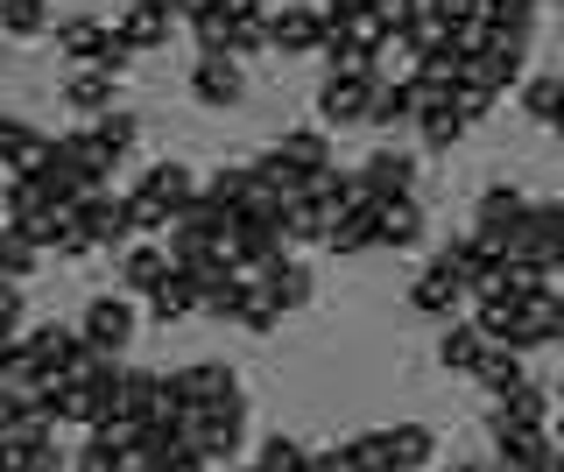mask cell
<instances>
[{
    "label": "cell",
    "instance_id": "obj_1",
    "mask_svg": "<svg viewBox=\"0 0 564 472\" xmlns=\"http://www.w3.org/2000/svg\"><path fill=\"white\" fill-rule=\"evenodd\" d=\"M170 395L184 402V409H247L240 374H234V366H219V360H191V366H176V374H170Z\"/></svg>",
    "mask_w": 564,
    "mask_h": 472
},
{
    "label": "cell",
    "instance_id": "obj_2",
    "mask_svg": "<svg viewBox=\"0 0 564 472\" xmlns=\"http://www.w3.org/2000/svg\"><path fill=\"white\" fill-rule=\"evenodd\" d=\"M458 304H473V289H466V275H458V261L437 248V261L410 283V310H423V318H437V325H452Z\"/></svg>",
    "mask_w": 564,
    "mask_h": 472
},
{
    "label": "cell",
    "instance_id": "obj_3",
    "mask_svg": "<svg viewBox=\"0 0 564 472\" xmlns=\"http://www.w3.org/2000/svg\"><path fill=\"white\" fill-rule=\"evenodd\" d=\"M219 248H226V261H234V268H269V261H282V248H290V240H282V226L275 219H254V212H234L226 219V233H219Z\"/></svg>",
    "mask_w": 564,
    "mask_h": 472
},
{
    "label": "cell",
    "instance_id": "obj_4",
    "mask_svg": "<svg viewBox=\"0 0 564 472\" xmlns=\"http://www.w3.org/2000/svg\"><path fill=\"white\" fill-rule=\"evenodd\" d=\"M240 430H247V409H184L176 416V437H184V451H198V459H226V451H240Z\"/></svg>",
    "mask_w": 564,
    "mask_h": 472
},
{
    "label": "cell",
    "instance_id": "obj_5",
    "mask_svg": "<svg viewBox=\"0 0 564 472\" xmlns=\"http://www.w3.org/2000/svg\"><path fill=\"white\" fill-rule=\"evenodd\" d=\"M325 8H304V0H290V8L269 14V50H282V57H317L325 50Z\"/></svg>",
    "mask_w": 564,
    "mask_h": 472
},
{
    "label": "cell",
    "instance_id": "obj_6",
    "mask_svg": "<svg viewBox=\"0 0 564 472\" xmlns=\"http://www.w3.org/2000/svg\"><path fill=\"white\" fill-rule=\"evenodd\" d=\"M78 331L99 345V353H120V345H134L141 310L128 304V296H93V304H85V318H78Z\"/></svg>",
    "mask_w": 564,
    "mask_h": 472
},
{
    "label": "cell",
    "instance_id": "obj_7",
    "mask_svg": "<svg viewBox=\"0 0 564 472\" xmlns=\"http://www.w3.org/2000/svg\"><path fill=\"white\" fill-rule=\"evenodd\" d=\"M261 169H296V177H325L332 169V142H325V128H296V134H282V142L261 155Z\"/></svg>",
    "mask_w": 564,
    "mask_h": 472
},
{
    "label": "cell",
    "instance_id": "obj_8",
    "mask_svg": "<svg viewBox=\"0 0 564 472\" xmlns=\"http://www.w3.org/2000/svg\"><path fill=\"white\" fill-rule=\"evenodd\" d=\"M375 85H381V72L375 78H325V92H317V120H325V128H360L367 107H375Z\"/></svg>",
    "mask_w": 564,
    "mask_h": 472
},
{
    "label": "cell",
    "instance_id": "obj_9",
    "mask_svg": "<svg viewBox=\"0 0 564 472\" xmlns=\"http://www.w3.org/2000/svg\"><path fill=\"white\" fill-rule=\"evenodd\" d=\"M240 92H247L240 57H198L191 64V99H198V107L226 113V107H240Z\"/></svg>",
    "mask_w": 564,
    "mask_h": 472
},
{
    "label": "cell",
    "instance_id": "obj_10",
    "mask_svg": "<svg viewBox=\"0 0 564 472\" xmlns=\"http://www.w3.org/2000/svg\"><path fill=\"white\" fill-rule=\"evenodd\" d=\"M78 219H85V233H93L99 248H128V240H134V226H128V198H106V184L78 198Z\"/></svg>",
    "mask_w": 564,
    "mask_h": 472
},
{
    "label": "cell",
    "instance_id": "obj_11",
    "mask_svg": "<svg viewBox=\"0 0 564 472\" xmlns=\"http://www.w3.org/2000/svg\"><path fill=\"white\" fill-rule=\"evenodd\" d=\"M375 248H388V254L423 248V212H416V198H381V212H375Z\"/></svg>",
    "mask_w": 564,
    "mask_h": 472
},
{
    "label": "cell",
    "instance_id": "obj_12",
    "mask_svg": "<svg viewBox=\"0 0 564 472\" xmlns=\"http://www.w3.org/2000/svg\"><path fill=\"white\" fill-rule=\"evenodd\" d=\"M170 268L176 261H170V248H155V240H128V248H120V289L128 296H149Z\"/></svg>",
    "mask_w": 564,
    "mask_h": 472
},
{
    "label": "cell",
    "instance_id": "obj_13",
    "mask_svg": "<svg viewBox=\"0 0 564 472\" xmlns=\"http://www.w3.org/2000/svg\"><path fill=\"white\" fill-rule=\"evenodd\" d=\"M360 177H367V190H375V198H410V190H416V155L375 149V155L360 163Z\"/></svg>",
    "mask_w": 564,
    "mask_h": 472
},
{
    "label": "cell",
    "instance_id": "obj_14",
    "mask_svg": "<svg viewBox=\"0 0 564 472\" xmlns=\"http://www.w3.org/2000/svg\"><path fill=\"white\" fill-rule=\"evenodd\" d=\"M198 296H205V283L191 268H170L163 283L149 289V318L155 325H176V318H191V310H198Z\"/></svg>",
    "mask_w": 564,
    "mask_h": 472
},
{
    "label": "cell",
    "instance_id": "obj_15",
    "mask_svg": "<svg viewBox=\"0 0 564 472\" xmlns=\"http://www.w3.org/2000/svg\"><path fill=\"white\" fill-rule=\"evenodd\" d=\"M134 190H149V198L155 205H170V212H184V205L191 198H198V169H191V163H155V169H141V184Z\"/></svg>",
    "mask_w": 564,
    "mask_h": 472
},
{
    "label": "cell",
    "instance_id": "obj_16",
    "mask_svg": "<svg viewBox=\"0 0 564 472\" xmlns=\"http://www.w3.org/2000/svg\"><path fill=\"white\" fill-rule=\"evenodd\" d=\"M487 345H494V339H487V331L473 325V318H452V325H445V339H437V366H445V374H473Z\"/></svg>",
    "mask_w": 564,
    "mask_h": 472
},
{
    "label": "cell",
    "instance_id": "obj_17",
    "mask_svg": "<svg viewBox=\"0 0 564 472\" xmlns=\"http://www.w3.org/2000/svg\"><path fill=\"white\" fill-rule=\"evenodd\" d=\"M367 128H416V85L410 78H381L375 85V107H367Z\"/></svg>",
    "mask_w": 564,
    "mask_h": 472
},
{
    "label": "cell",
    "instance_id": "obj_18",
    "mask_svg": "<svg viewBox=\"0 0 564 472\" xmlns=\"http://www.w3.org/2000/svg\"><path fill=\"white\" fill-rule=\"evenodd\" d=\"M64 107L70 113H113V72H99V64H78V72L64 78Z\"/></svg>",
    "mask_w": 564,
    "mask_h": 472
},
{
    "label": "cell",
    "instance_id": "obj_19",
    "mask_svg": "<svg viewBox=\"0 0 564 472\" xmlns=\"http://www.w3.org/2000/svg\"><path fill=\"white\" fill-rule=\"evenodd\" d=\"M43 254L50 248L29 233V226H8V219H0V275H8V283H29V275L43 268Z\"/></svg>",
    "mask_w": 564,
    "mask_h": 472
},
{
    "label": "cell",
    "instance_id": "obj_20",
    "mask_svg": "<svg viewBox=\"0 0 564 472\" xmlns=\"http://www.w3.org/2000/svg\"><path fill=\"white\" fill-rule=\"evenodd\" d=\"M50 205H57V198H50L43 177H8V184H0V219H8V226H29L35 212H50Z\"/></svg>",
    "mask_w": 564,
    "mask_h": 472
},
{
    "label": "cell",
    "instance_id": "obj_21",
    "mask_svg": "<svg viewBox=\"0 0 564 472\" xmlns=\"http://www.w3.org/2000/svg\"><path fill=\"white\" fill-rule=\"evenodd\" d=\"M473 381H480V388L487 395H508V388H522V353H516V345H501V339H494L487 345V353H480V366H473Z\"/></svg>",
    "mask_w": 564,
    "mask_h": 472
},
{
    "label": "cell",
    "instance_id": "obj_22",
    "mask_svg": "<svg viewBox=\"0 0 564 472\" xmlns=\"http://www.w3.org/2000/svg\"><path fill=\"white\" fill-rule=\"evenodd\" d=\"M120 36H128L134 50H163L170 43V14L163 8H149V0H128V14H120Z\"/></svg>",
    "mask_w": 564,
    "mask_h": 472
},
{
    "label": "cell",
    "instance_id": "obj_23",
    "mask_svg": "<svg viewBox=\"0 0 564 472\" xmlns=\"http://www.w3.org/2000/svg\"><path fill=\"white\" fill-rule=\"evenodd\" d=\"M261 283H269V296H275L282 310H304L311 304V268H304V261H269Z\"/></svg>",
    "mask_w": 564,
    "mask_h": 472
},
{
    "label": "cell",
    "instance_id": "obj_24",
    "mask_svg": "<svg viewBox=\"0 0 564 472\" xmlns=\"http://www.w3.org/2000/svg\"><path fill=\"white\" fill-rule=\"evenodd\" d=\"M0 36H14V43L50 36V0H0Z\"/></svg>",
    "mask_w": 564,
    "mask_h": 472
},
{
    "label": "cell",
    "instance_id": "obj_25",
    "mask_svg": "<svg viewBox=\"0 0 564 472\" xmlns=\"http://www.w3.org/2000/svg\"><path fill=\"white\" fill-rule=\"evenodd\" d=\"M466 128H473V120L458 113V107H431V113H416V142H423V149H437V155L466 142Z\"/></svg>",
    "mask_w": 564,
    "mask_h": 472
},
{
    "label": "cell",
    "instance_id": "obj_26",
    "mask_svg": "<svg viewBox=\"0 0 564 472\" xmlns=\"http://www.w3.org/2000/svg\"><path fill=\"white\" fill-rule=\"evenodd\" d=\"M522 212H529V198L516 184H487L480 205H473V226H522Z\"/></svg>",
    "mask_w": 564,
    "mask_h": 472
},
{
    "label": "cell",
    "instance_id": "obj_27",
    "mask_svg": "<svg viewBox=\"0 0 564 472\" xmlns=\"http://www.w3.org/2000/svg\"><path fill=\"white\" fill-rule=\"evenodd\" d=\"M375 212H381V205H352V212L325 233V248L332 254H367V248H375Z\"/></svg>",
    "mask_w": 564,
    "mask_h": 472
},
{
    "label": "cell",
    "instance_id": "obj_28",
    "mask_svg": "<svg viewBox=\"0 0 564 472\" xmlns=\"http://www.w3.org/2000/svg\"><path fill=\"white\" fill-rule=\"evenodd\" d=\"M332 233V212L317 198H296L290 212H282V240H290V248H304V240H325Z\"/></svg>",
    "mask_w": 564,
    "mask_h": 472
},
{
    "label": "cell",
    "instance_id": "obj_29",
    "mask_svg": "<svg viewBox=\"0 0 564 472\" xmlns=\"http://www.w3.org/2000/svg\"><path fill=\"white\" fill-rule=\"evenodd\" d=\"M99 43H106V22H93V14H70V22H57V50H64V57L93 64Z\"/></svg>",
    "mask_w": 564,
    "mask_h": 472
},
{
    "label": "cell",
    "instance_id": "obj_30",
    "mask_svg": "<svg viewBox=\"0 0 564 472\" xmlns=\"http://www.w3.org/2000/svg\"><path fill=\"white\" fill-rule=\"evenodd\" d=\"M346 459H352V472H402V465H395V444H388V430L346 437Z\"/></svg>",
    "mask_w": 564,
    "mask_h": 472
},
{
    "label": "cell",
    "instance_id": "obj_31",
    "mask_svg": "<svg viewBox=\"0 0 564 472\" xmlns=\"http://www.w3.org/2000/svg\"><path fill=\"white\" fill-rule=\"evenodd\" d=\"M388 444H395V465L402 472H423V465H431V451H437V437L423 430V424H395V430H388Z\"/></svg>",
    "mask_w": 564,
    "mask_h": 472
},
{
    "label": "cell",
    "instance_id": "obj_32",
    "mask_svg": "<svg viewBox=\"0 0 564 472\" xmlns=\"http://www.w3.org/2000/svg\"><path fill=\"white\" fill-rule=\"evenodd\" d=\"M247 184H254V163H226V169H212V177H205V198L226 205V212H240Z\"/></svg>",
    "mask_w": 564,
    "mask_h": 472
},
{
    "label": "cell",
    "instance_id": "obj_33",
    "mask_svg": "<svg viewBox=\"0 0 564 472\" xmlns=\"http://www.w3.org/2000/svg\"><path fill=\"white\" fill-rule=\"evenodd\" d=\"M516 310H522V296H473V325H480L487 339H508V331H516Z\"/></svg>",
    "mask_w": 564,
    "mask_h": 472
},
{
    "label": "cell",
    "instance_id": "obj_34",
    "mask_svg": "<svg viewBox=\"0 0 564 472\" xmlns=\"http://www.w3.org/2000/svg\"><path fill=\"white\" fill-rule=\"evenodd\" d=\"M128 226H134V240H155V233H170L176 212L170 205H155L149 190H128Z\"/></svg>",
    "mask_w": 564,
    "mask_h": 472
},
{
    "label": "cell",
    "instance_id": "obj_35",
    "mask_svg": "<svg viewBox=\"0 0 564 472\" xmlns=\"http://www.w3.org/2000/svg\"><path fill=\"white\" fill-rule=\"evenodd\" d=\"M254 465H261V472H304V465H311V451L296 444V437H282V430H275V437H261Z\"/></svg>",
    "mask_w": 564,
    "mask_h": 472
},
{
    "label": "cell",
    "instance_id": "obj_36",
    "mask_svg": "<svg viewBox=\"0 0 564 472\" xmlns=\"http://www.w3.org/2000/svg\"><path fill=\"white\" fill-rule=\"evenodd\" d=\"M522 113L551 128V120L564 113V78H529V85H522Z\"/></svg>",
    "mask_w": 564,
    "mask_h": 472
},
{
    "label": "cell",
    "instance_id": "obj_37",
    "mask_svg": "<svg viewBox=\"0 0 564 472\" xmlns=\"http://www.w3.org/2000/svg\"><path fill=\"white\" fill-rule=\"evenodd\" d=\"M191 36H198V50L205 57H234V14H198V22H191Z\"/></svg>",
    "mask_w": 564,
    "mask_h": 472
},
{
    "label": "cell",
    "instance_id": "obj_38",
    "mask_svg": "<svg viewBox=\"0 0 564 472\" xmlns=\"http://www.w3.org/2000/svg\"><path fill=\"white\" fill-rule=\"evenodd\" d=\"M29 339H35V353H43V360H50V366L64 374V360L78 353V339H85V331H70V325H35Z\"/></svg>",
    "mask_w": 564,
    "mask_h": 472
},
{
    "label": "cell",
    "instance_id": "obj_39",
    "mask_svg": "<svg viewBox=\"0 0 564 472\" xmlns=\"http://www.w3.org/2000/svg\"><path fill=\"white\" fill-rule=\"evenodd\" d=\"M240 325H247V331H275V325H282V304L269 296V283H261V275H254V289H247V304H240Z\"/></svg>",
    "mask_w": 564,
    "mask_h": 472
},
{
    "label": "cell",
    "instance_id": "obj_40",
    "mask_svg": "<svg viewBox=\"0 0 564 472\" xmlns=\"http://www.w3.org/2000/svg\"><path fill=\"white\" fill-rule=\"evenodd\" d=\"M93 134H99V142L113 149V155H128V149L141 142V120H134V113H99V120H93Z\"/></svg>",
    "mask_w": 564,
    "mask_h": 472
},
{
    "label": "cell",
    "instance_id": "obj_41",
    "mask_svg": "<svg viewBox=\"0 0 564 472\" xmlns=\"http://www.w3.org/2000/svg\"><path fill=\"white\" fill-rule=\"evenodd\" d=\"M487 22H494V29H516V36H529V29H536V0H487Z\"/></svg>",
    "mask_w": 564,
    "mask_h": 472
},
{
    "label": "cell",
    "instance_id": "obj_42",
    "mask_svg": "<svg viewBox=\"0 0 564 472\" xmlns=\"http://www.w3.org/2000/svg\"><path fill=\"white\" fill-rule=\"evenodd\" d=\"M70 472H120V444H113V437H85V451H78V459H70Z\"/></svg>",
    "mask_w": 564,
    "mask_h": 472
},
{
    "label": "cell",
    "instance_id": "obj_43",
    "mask_svg": "<svg viewBox=\"0 0 564 472\" xmlns=\"http://www.w3.org/2000/svg\"><path fill=\"white\" fill-rule=\"evenodd\" d=\"M134 57H141V50H134L128 36H120V29H106V43H99V57H93V64H99V72H113V78H120V72L134 64Z\"/></svg>",
    "mask_w": 564,
    "mask_h": 472
},
{
    "label": "cell",
    "instance_id": "obj_44",
    "mask_svg": "<svg viewBox=\"0 0 564 472\" xmlns=\"http://www.w3.org/2000/svg\"><path fill=\"white\" fill-rule=\"evenodd\" d=\"M29 120H14L8 107H0V169H14V155H22V142H29Z\"/></svg>",
    "mask_w": 564,
    "mask_h": 472
},
{
    "label": "cell",
    "instance_id": "obj_45",
    "mask_svg": "<svg viewBox=\"0 0 564 472\" xmlns=\"http://www.w3.org/2000/svg\"><path fill=\"white\" fill-rule=\"evenodd\" d=\"M0 339H22V283L0 275Z\"/></svg>",
    "mask_w": 564,
    "mask_h": 472
},
{
    "label": "cell",
    "instance_id": "obj_46",
    "mask_svg": "<svg viewBox=\"0 0 564 472\" xmlns=\"http://www.w3.org/2000/svg\"><path fill=\"white\" fill-rule=\"evenodd\" d=\"M269 50V22H234V57H254Z\"/></svg>",
    "mask_w": 564,
    "mask_h": 472
},
{
    "label": "cell",
    "instance_id": "obj_47",
    "mask_svg": "<svg viewBox=\"0 0 564 472\" xmlns=\"http://www.w3.org/2000/svg\"><path fill=\"white\" fill-rule=\"evenodd\" d=\"M317 8H325V29H346V22H360L375 0H317Z\"/></svg>",
    "mask_w": 564,
    "mask_h": 472
},
{
    "label": "cell",
    "instance_id": "obj_48",
    "mask_svg": "<svg viewBox=\"0 0 564 472\" xmlns=\"http://www.w3.org/2000/svg\"><path fill=\"white\" fill-rule=\"evenodd\" d=\"M437 14H445V22L458 29V22H487V0H431Z\"/></svg>",
    "mask_w": 564,
    "mask_h": 472
},
{
    "label": "cell",
    "instance_id": "obj_49",
    "mask_svg": "<svg viewBox=\"0 0 564 472\" xmlns=\"http://www.w3.org/2000/svg\"><path fill=\"white\" fill-rule=\"evenodd\" d=\"M219 14H234V22H269V0H219Z\"/></svg>",
    "mask_w": 564,
    "mask_h": 472
},
{
    "label": "cell",
    "instance_id": "obj_50",
    "mask_svg": "<svg viewBox=\"0 0 564 472\" xmlns=\"http://www.w3.org/2000/svg\"><path fill=\"white\" fill-rule=\"evenodd\" d=\"M155 472H205V459H198V451H176V459H163Z\"/></svg>",
    "mask_w": 564,
    "mask_h": 472
},
{
    "label": "cell",
    "instance_id": "obj_51",
    "mask_svg": "<svg viewBox=\"0 0 564 472\" xmlns=\"http://www.w3.org/2000/svg\"><path fill=\"white\" fill-rule=\"evenodd\" d=\"M551 345H564V289H557V310H551Z\"/></svg>",
    "mask_w": 564,
    "mask_h": 472
},
{
    "label": "cell",
    "instance_id": "obj_52",
    "mask_svg": "<svg viewBox=\"0 0 564 472\" xmlns=\"http://www.w3.org/2000/svg\"><path fill=\"white\" fill-rule=\"evenodd\" d=\"M445 472H494V465H480V459H452Z\"/></svg>",
    "mask_w": 564,
    "mask_h": 472
},
{
    "label": "cell",
    "instance_id": "obj_53",
    "mask_svg": "<svg viewBox=\"0 0 564 472\" xmlns=\"http://www.w3.org/2000/svg\"><path fill=\"white\" fill-rule=\"evenodd\" d=\"M551 437H557V451H564V409H557V424H551Z\"/></svg>",
    "mask_w": 564,
    "mask_h": 472
},
{
    "label": "cell",
    "instance_id": "obj_54",
    "mask_svg": "<svg viewBox=\"0 0 564 472\" xmlns=\"http://www.w3.org/2000/svg\"><path fill=\"white\" fill-rule=\"evenodd\" d=\"M149 8H163V14H176V8H184V0H149Z\"/></svg>",
    "mask_w": 564,
    "mask_h": 472
},
{
    "label": "cell",
    "instance_id": "obj_55",
    "mask_svg": "<svg viewBox=\"0 0 564 472\" xmlns=\"http://www.w3.org/2000/svg\"><path fill=\"white\" fill-rule=\"evenodd\" d=\"M551 395H557V409H564V374H557V381H551Z\"/></svg>",
    "mask_w": 564,
    "mask_h": 472
},
{
    "label": "cell",
    "instance_id": "obj_56",
    "mask_svg": "<svg viewBox=\"0 0 564 472\" xmlns=\"http://www.w3.org/2000/svg\"><path fill=\"white\" fill-rule=\"evenodd\" d=\"M551 128H557V134H564V113H557V120H551Z\"/></svg>",
    "mask_w": 564,
    "mask_h": 472
},
{
    "label": "cell",
    "instance_id": "obj_57",
    "mask_svg": "<svg viewBox=\"0 0 564 472\" xmlns=\"http://www.w3.org/2000/svg\"><path fill=\"white\" fill-rule=\"evenodd\" d=\"M247 472H261V465H247Z\"/></svg>",
    "mask_w": 564,
    "mask_h": 472
},
{
    "label": "cell",
    "instance_id": "obj_58",
    "mask_svg": "<svg viewBox=\"0 0 564 472\" xmlns=\"http://www.w3.org/2000/svg\"><path fill=\"white\" fill-rule=\"evenodd\" d=\"M494 472H508V465H494Z\"/></svg>",
    "mask_w": 564,
    "mask_h": 472
},
{
    "label": "cell",
    "instance_id": "obj_59",
    "mask_svg": "<svg viewBox=\"0 0 564 472\" xmlns=\"http://www.w3.org/2000/svg\"><path fill=\"white\" fill-rule=\"evenodd\" d=\"M557 8H564V0H557Z\"/></svg>",
    "mask_w": 564,
    "mask_h": 472
}]
</instances>
